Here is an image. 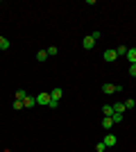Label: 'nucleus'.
Returning a JSON list of instances; mask_svg holds the SVG:
<instances>
[{
  "label": "nucleus",
  "instance_id": "18",
  "mask_svg": "<svg viewBox=\"0 0 136 152\" xmlns=\"http://www.w3.org/2000/svg\"><path fill=\"white\" fill-rule=\"evenodd\" d=\"M134 107H136L134 100H127V102H125V109H134Z\"/></svg>",
  "mask_w": 136,
  "mask_h": 152
},
{
  "label": "nucleus",
  "instance_id": "8",
  "mask_svg": "<svg viewBox=\"0 0 136 152\" xmlns=\"http://www.w3.org/2000/svg\"><path fill=\"white\" fill-rule=\"evenodd\" d=\"M102 127H104V129H111V127H113V121H111V116H104V118H102Z\"/></svg>",
  "mask_w": 136,
  "mask_h": 152
},
{
  "label": "nucleus",
  "instance_id": "19",
  "mask_svg": "<svg viewBox=\"0 0 136 152\" xmlns=\"http://www.w3.org/2000/svg\"><path fill=\"white\" fill-rule=\"evenodd\" d=\"M129 75L136 77V64H132V66H129Z\"/></svg>",
  "mask_w": 136,
  "mask_h": 152
},
{
  "label": "nucleus",
  "instance_id": "5",
  "mask_svg": "<svg viewBox=\"0 0 136 152\" xmlns=\"http://www.w3.org/2000/svg\"><path fill=\"white\" fill-rule=\"evenodd\" d=\"M102 91H104V93H107V95L116 93V84H109V82H107V84H104V86H102Z\"/></svg>",
  "mask_w": 136,
  "mask_h": 152
},
{
  "label": "nucleus",
  "instance_id": "3",
  "mask_svg": "<svg viewBox=\"0 0 136 152\" xmlns=\"http://www.w3.org/2000/svg\"><path fill=\"white\" fill-rule=\"evenodd\" d=\"M116 143H118V139L113 136V134H107V136H104V145L107 148H113Z\"/></svg>",
  "mask_w": 136,
  "mask_h": 152
},
{
  "label": "nucleus",
  "instance_id": "9",
  "mask_svg": "<svg viewBox=\"0 0 136 152\" xmlns=\"http://www.w3.org/2000/svg\"><path fill=\"white\" fill-rule=\"evenodd\" d=\"M125 111H127V109H125L123 102H116V104H113V114H125Z\"/></svg>",
  "mask_w": 136,
  "mask_h": 152
},
{
  "label": "nucleus",
  "instance_id": "13",
  "mask_svg": "<svg viewBox=\"0 0 136 152\" xmlns=\"http://www.w3.org/2000/svg\"><path fill=\"white\" fill-rule=\"evenodd\" d=\"M127 50H129L127 45H118V48H116V55H120V57H125V55H127Z\"/></svg>",
  "mask_w": 136,
  "mask_h": 152
},
{
  "label": "nucleus",
  "instance_id": "20",
  "mask_svg": "<svg viewBox=\"0 0 136 152\" xmlns=\"http://www.w3.org/2000/svg\"><path fill=\"white\" fill-rule=\"evenodd\" d=\"M14 109H23V102H20V100H14Z\"/></svg>",
  "mask_w": 136,
  "mask_h": 152
},
{
  "label": "nucleus",
  "instance_id": "12",
  "mask_svg": "<svg viewBox=\"0 0 136 152\" xmlns=\"http://www.w3.org/2000/svg\"><path fill=\"white\" fill-rule=\"evenodd\" d=\"M102 114L104 116H113V104H104V107H102Z\"/></svg>",
  "mask_w": 136,
  "mask_h": 152
},
{
  "label": "nucleus",
  "instance_id": "17",
  "mask_svg": "<svg viewBox=\"0 0 136 152\" xmlns=\"http://www.w3.org/2000/svg\"><path fill=\"white\" fill-rule=\"evenodd\" d=\"M111 121H113V125H116V123H123V114H113Z\"/></svg>",
  "mask_w": 136,
  "mask_h": 152
},
{
  "label": "nucleus",
  "instance_id": "2",
  "mask_svg": "<svg viewBox=\"0 0 136 152\" xmlns=\"http://www.w3.org/2000/svg\"><path fill=\"white\" fill-rule=\"evenodd\" d=\"M82 45H84V50H91V48H93V45H95V39L91 37H84V41H82Z\"/></svg>",
  "mask_w": 136,
  "mask_h": 152
},
{
  "label": "nucleus",
  "instance_id": "11",
  "mask_svg": "<svg viewBox=\"0 0 136 152\" xmlns=\"http://www.w3.org/2000/svg\"><path fill=\"white\" fill-rule=\"evenodd\" d=\"M25 98H27V93H25L23 89H18V91H16V95H14V100H20V102L25 100Z\"/></svg>",
  "mask_w": 136,
  "mask_h": 152
},
{
  "label": "nucleus",
  "instance_id": "6",
  "mask_svg": "<svg viewBox=\"0 0 136 152\" xmlns=\"http://www.w3.org/2000/svg\"><path fill=\"white\" fill-rule=\"evenodd\" d=\"M116 50H104V59H107V61H116Z\"/></svg>",
  "mask_w": 136,
  "mask_h": 152
},
{
  "label": "nucleus",
  "instance_id": "15",
  "mask_svg": "<svg viewBox=\"0 0 136 152\" xmlns=\"http://www.w3.org/2000/svg\"><path fill=\"white\" fill-rule=\"evenodd\" d=\"M7 48H9V41L5 37H0V50H7Z\"/></svg>",
  "mask_w": 136,
  "mask_h": 152
},
{
  "label": "nucleus",
  "instance_id": "1",
  "mask_svg": "<svg viewBox=\"0 0 136 152\" xmlns=\"http://www.w3.org/2000/svg\"><path fill=\"white\" fill-rule=\"evenodd\" d=\"M50 102H52L50 93H39V95H36V104H45V107H50Z\"/></svg>",
  "mask_w": 136,
  "mask_h": 152
},
{
  "label": "nucleus",
  "instance_id": "16",
  "mask_svg": "<svg viewBox=\"0 0 136 152\" xmlns=\"http://www.w3.org/2000/svg\"><path fill=\"white\" fill-rule=\"evenodd\" d=\"M45 52H48V57H55V55H57V48H55V45H50V48H48V50H45Z\"/></svg>",
  "mask_w": 136,
  "mask_h": 152
},
{
  "label": "nucleus",
  "instance_id": "7",
  "mask_svg": "<svg viewBox=\"0 0 136 152\" xmlns=\"http://www.w3.org/2000/svg\"><path fill=\"white\" fill-rule=\"evenodd\" d=\"M34 104H36V98H30V95H27L25 100H23V107H27V109H32Z\"/></svg>",
  "mask_w": 136,
  "mask_h": 152
},
{
  "label": "nucleus",
  "instance_id": "14",
  "mask_svg": "<svg viewBox=\"0 0 136 152\" xmlns=\"http://www.w3.org/2000/svg\"><path fill=\"white\" fill-rule=\"evenodd\" d=\"M36 59H39V61H45V59H48V52H45V50H39V52H36Z\"/></svg>",
  "mask_w": 136,
  "mask_h": 152
},
{
  "label": "nucleus",
  "instance_id": "4",
  "mask_svg": "<svg viewBox=\"0 0 136 152\" xmlns=\"http://www.w3.org/2000/svg\"><path fill=\"white\" fill-rule=\"evenodd\" d=\"M61 95H64V91H61V89H52L50 98H52V100H55V102H59V100H61Z\"/></svg>",
  "mask_w": 136,
  "mask_h": 152
},
{
  "label": "nucleus",
  "instance_id": "21",
  "mask_svg": "<svg viewBox=\"0 0 136 152\" xmlns=\"http://www.w3.org/2000/svg\"><path fill=\"white\" fill-rule=\"evenodd\" d=\"M104 148H107L104 143H97V145H95V150H97V152H104Z\"/></svg>",
  "mask_w": 136,
  "mask_h": 152
},
{
  "label": "nucleus",
  "instance_id": "10",
  "mask_svg": "<svg viewBox=\"0 0 136 152\" xmlns=\"http://www.w3.org/2000/svg\"><path fill=\"white\" fill-rule=\"evenodd\" d=\"M125 57L129 59L132 64H136V48H129V50H127V55H125Z\"/></svg>",
  "mask_w": 136,
  "mask_h": 152
}]
</instances>
